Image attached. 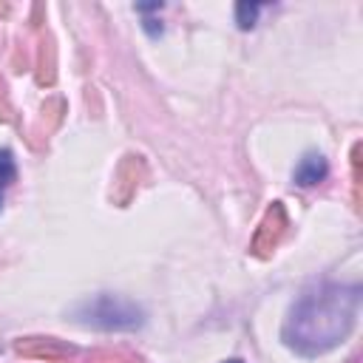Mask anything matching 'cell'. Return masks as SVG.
<instances>
[{
	"mask_svg": "<svg viewBox=\"0 0 363 363\" xmlns=\"http://www.w3.org/2000/svg\"><path fill=\"white\" fill-rule=\"evenodd\" d=\"M360 312V284L315 281L309 284L281 326V340L301 357H318L340 346Z\"/></svg>",
	"mask_w": 363,
	"mask_h": 363,
	"instance_id": "1",
	"label": "cell"
},
{
	"mask_svg": "<svg viewBox=\"0 0 363 363\" xmlns=\"http://www.w3.org/2000/svg\"><path fill=\"white\" fill-rule=\"evenodd\" d=\"M326 173H329L326 156L318 153V150H309V153H303L298 159V164L292 170V179H295L298 187H315V184H320L326 179Z\"/></svg>",
	"mask_w": 363,
	"mask_h": 363,
	"instance_id": "3",
	"label": "cell"
},
{
	"mask_svg": "<svg viewBox=\"0 0 363 363\" xmlns=\"http://www.w3.org/2000/svg\"><path fill=\"white\" fill-rule=\"evenodd\" d=\"M74 318L82 326L91 329H102V332H128V329H139L145 323V309L122 295H94L88 301H82L74 309Z\"/></svg>",
	"mask_w": 363,
	"mask_h": 363,
	"instance_id": "2",
	"label": "cell"
},
{
	"mask_svg": "<svg viewBox=\"0 0 363 363\" xmlns=\"http://www.w3.org/2000/svg\"><path fill=\"white\" fill-rule=\"evenodd\" d=\"M258 11H261L258 3H238L235 6V23H238V28H252L255 20H258Z\"/></svg>",
	"mask_w": 363,
	"mask_h": 363,
	"instance_id": "5",
	"label": "cell"
},
{
	"mask_svg": "<svg viewBox=\"0 0 363 363\" xmlns=\"http://www.w3.org/2000/svg\"><path fill=\"white\" fill-rule=\"evenodd\" d=\"M224 363H241V360H224Z\"/></svg>",
	"mask_w": 363,
	"mask_h": 363,
	"instance_id": "6",
	"label": "cell"
},
{
	"mask_svg": "<svg viewBox=\"0 0 363 363\" xmlns=\"http://www.w3.org/2000/svg\"><path fill=\"white\" fill-rule=\"evenodd\" d=\"M0 204H3V193H0Z\"/></svg>",
	"mask_w": 363,
	"mask_h": 363,
	"instance_id": "7",
	"label": "cell"
},
{
	"mask_svg": "<svg viewBox=\"0 0 363 363\" xmlns=\"http://www.w3.org/2000/svg\"><path fill=\"white\" fill-rule=\"evenodd\" d=\"M17 176V164H14V156L9 147H0V193L14 182Z\"/></svg>",
	"mask_w": 363,
	"mask_h": 363,
	"instance_id": "4",
	"label": "cell"
}]
</instances>
